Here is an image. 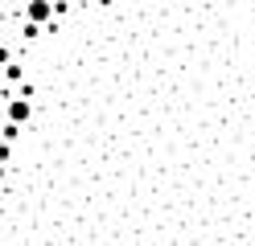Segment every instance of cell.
Wrapping results in <instances>:
<instances>
[{
	"mask_svg": "<svg viewBox=\"0 0 255 246\" xmlns=\"http://www.w3.org/2000/svg\"><path fill=\"white\" fill-rule=\"evenodd\" d=\"M21 16H25V21L29 25H45V21H54V4H50V0H29V4L21 8Z\"/></svg>",
	"mask_w": 255,
	"mask_h": 246,
	"instance_id": "cell-1",
	"label": "cell"
},
{
	"mask_svg": "<svg viewBox=\"0 0 255 246\" xmlns=\"http://www.w3.org/2000/svg\"><path fill=\"white\" fill-rule=\"evenodd\" d=\"M4 115H8V123H17V127H25V123H29V115H33V107H29V98H21V94H12L8 103H4Z\"/></svg>",
	"mask_w": 255,
	"mask_h": 246,
	"instance_id": "cell-2",
	"label": "cell"
},
{
	"mask_svg": "<svg viewBox=\"0 0 255 246\" xmlns=\"http://www.w3.org/2000/svg\"><path fill=\"white\" fill-rule=\"evenodd\" d=\"M17 136H21V127H17V123H0V140H4V144H12Z\"/></svg>",
	"mask_w": 255,
	"mask_h": 246,
	"instance_id": "cell-3",
	"label": "cell"
},
{
	"mask_svg": "<svg viewBox=\"0 0 255 246\" xmlns=\"http://www.w3.org/2000/svg\"><path fill=\"white\" fill-rule=\"evenodd\" d=\"M0 66H4V70L12 66V49H8V45H0Z\"/></svg>",
	"mask_w": 255,
	"mask_h": 246,
	"instance_id": "cell-4",
	"label": "cell"
},
{
	"mask_svg": "<svg viewBox=\"0 0 255 246\" xmlns=\"http://www.w3.org/2000/svg\"><path fill=\"white\" fill-rule=\"evenodd\" d=\"M21 33H25L29 41H33V37H41V25H29V21H25V29H21Z\"/></svg>",
	"mask_w": 255,
	"mask_h": 246,
	"instance_id": "cell-5",
	"label": "cell"
},
{
	"mask_svg": "<svg viewBox=\"0 0 255 246\" xmlns=\"http://www.w3.org/2000/svg\"><path fill=\"white\" fill-rule=\"evenodd\" d=\"M4 78H8V82H17V78H21V62H12L8 70H4Z\"/></svg>",
	"mask_w": 255,
	"mask_h": 246,
	"instance_id": "cell-6",
	"label": "cell"
},
{
	"mask_svg": "<svg viewBox=\"0 0 255 246\" xmlns=\"http://www.w3.org/2000/svg\"><path fill=\"white\" fill-rule=\"evenodd\" d=\"M8 156H12V144H4V140H0V164H8Z\"/></svg>",
	"mask_w": 255,
	"mask_h": 246,
	"instance_id": "cell-7",
	"label": "cell"
},
{
	"mask_svg": "<svg viewBox=\"0 0 255 246\" xmlns=\"http://www.w3.org/2000/svg\"><path fill=\"white\" fill-rule=\"evenodd\" d=\"M4 16H8V8H0V25H4Z\"/></svg>",
	"mask_w": 255,
	"mask_h": 246,
	"instance_id": "cell-8",
	"label": "cell"
},
{
	"mask_svg": "<svg viewBox=\"0 0 255 246\" xmlns=\"http://www.w3.org/2000/svg\"><path fill=\"white\" fill-rule=\"evenodd\" d=\"M0 180H4V164H0Z\"/></svg>",
	"mask_w": 255,
	"mask_h": 246,
	"instance_id": "cell-9",
	"label": "cell"
}]
</instances>
